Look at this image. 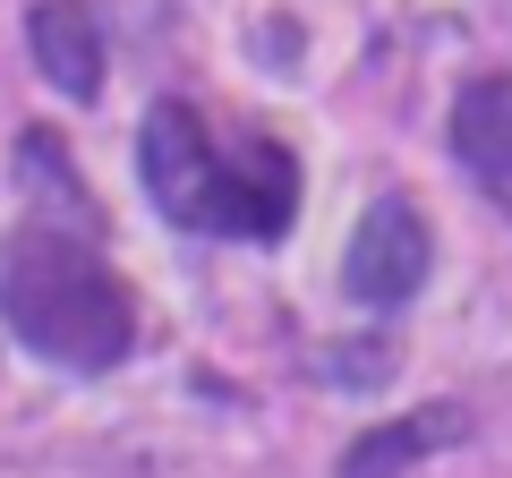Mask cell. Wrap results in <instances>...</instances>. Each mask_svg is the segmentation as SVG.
Here are the masks:
<instances>
[{"label": "cell", "instance_id": "6da1fadb", "mask_svg": "<svg viewBox=\"0 0 512 478\" xmlns=\"http://www.w3.org/2000/svg\"><path fill=\"white\" fill-rule=\"evenodd\" d=\"M0 325L69 376H103L137 342V291L103 265L94 222L26 214L0 239Z\"/></svg>", "mask_w": 512, "mask_h": 478}, {"label": "cell", "instance_id": "7a4b0ae2", "mask_svg": "<svg viewBox=\"0 0 512 478\" xmlns=\"http://www.w3.org/2000/svg\"><path fill=\"white\" fill-rule=\"evenodd\" d=\"M137 180L163 205L180 231L205 239H265L274 248L299 214V163L282 137H248L239 154H222V137L197 120V103L163 94L146 111V137H137Z\"/></svg>", "mask_w": 512, "mask_h": 478}, {"label": "cell", "instance_id": "3957f363", "mask_svg": "<svg viewBox=\"0 0 512 478\" xmlns=\"http://www.w3.org/2000/svg\"><path fill=\"white\" fill-rule=\"evenodd\" d=\"M427 274H436V231H427L419 197H376L359 214V231H350V248H342V291L359 308L393 316L427 291Z\"/></svg>", "mask_w": 512, "mask_h": 478}, {"label": "cell", "instance_id": "277c9868", "mask_svg": "<svg viewBox=\"0 0 512 478\" xmlns=\"http://www.w3.org/2000/svg\"><path fill=\"white\" fill-rule=\"evenodd\" d=\"M26 35H35V69L69 103H94L103 94V26H94L86 0H43L35 18H26Z\"/></svg>", "mask_w": 512, "mask_h": 478}, {"label": "cell", "instance_id": "5b68a950", "mask_svg": "<svg viewBox=\"0 0 512 478\" xmlns=\"http://www.w3.org/2000/svg\"><path fill=\"white\" fill-rule=\"evenodd\" d=\"M453 146L487 180H512V77H478L453 103Z\"/></svg>", "mask_w": 512, "mask_h": 478}, {"label": "cell", "instance_id": "8992f818", "mask_svg": "<svg viewBox=\"0 0 512 478\" xmlns=\"http://www.w3.org/2000/svg\"><path fill=\"white\" fill-rule=\"evenodd\" d=\"M444 427H461V410H419V419H402V427H367V436L350 444L342 478H393V470H410L427 444H453Z\"/></svg>", "mask_w": 512, "mask_h": 478}]
</instances>
